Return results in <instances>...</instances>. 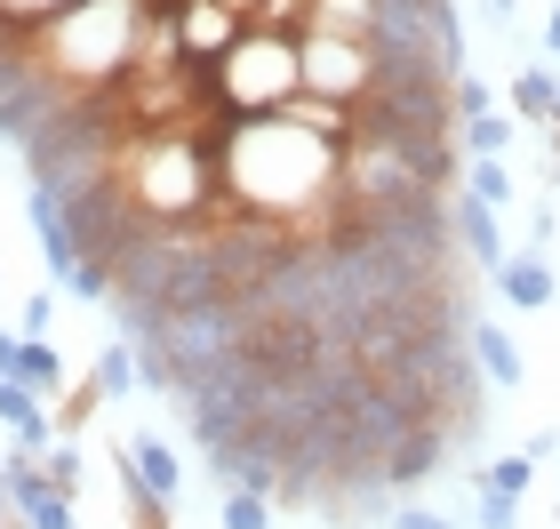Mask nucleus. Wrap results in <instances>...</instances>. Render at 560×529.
Segmentation results:
<instances>
[{
    "label": "nucleus",
    "instance_id": "obj_1",
    "mask_svg": "<svg viewBox=\"0 0 560 529\" xmlns=\"http://www.w3.org/2000/svg\"><path fill=\"white\" fill-rule=\"evenodd\" d=\"M304 96V72H296V41H272V33H241V48L217 65V105L224 113H289Z\"/></svg>",
    "mask_w": 560,
    "mask_h": 529
},
{
    "label": "nucleus",
    "instance_id": "obj_2",
    "mask_svg": "<svg viewBox=\"0 0 560 529\" xmlns=\"http://www.w3.org/2000/svg\"><path fill=\"white\" fill-rule=\"evenodd\" d=\"M296 72L313 96H328L345 113L376 96V48L369 41H296Z\"/></svg>",
    "mask_w": 560,
    "mask_h": 529
},
{
    "label": "nucleus",
    "instance_id": "obj_3",
    "mask_svg": "<svg viewBox=\"0 0 560 529\" xmlns=\"http://www.w3.org/2000/svg\"><path fill=\"white\" fill-rule=\"evenodd\" d=\"M168 33H176V57H185L192 72H217V65L241 48L248 24H241L233 9H224V0H185V9L168 16Z\"/></svg>",
    "mask_w": 560,
    "mask_h": 529
},
{
    "label": "nucleus",
    "instance_id": "obj_4",
    "mask_svg": "<svg viewBox=\"0 0 560 529\" xmlns=\"http://www.w3.org/2000/svg\"><path fill=\"white\" fill-rule=\"evenodd\" d=\"M33 233H40V257H48V281L57 289H72V273H81V241H72V225H65V200L48 193V185H33Z\"/></svg>",
    "mask_w": 560,
    "mask_h": 529
},
{
    "label": "nucleus",
    "instance_id": "obj_5",
    "mask_svg": "<svg viewBox=\"0 0 560 529\" xmlns=\"http://www.w3.org/2000/svg\"><path fill=\"white\" fill-rule=\"evenodd\" d=\"M441 465H448V434H432V425H417V434H409V441H400L393 458H385V497L400 506V497H409V490H424V482H432Z\"/></svg>",
    "mask_w": 560,
    "mask_h": 529
},
{
    "label": "nucleus",
    "instance_id": "obj_6",
    "mask_svg": "<svg viewBox=\"0 0 560 529\" xmlns=\"http://www.w3.org/2000/svg\"><path fill=\"white\" fill-rule=\"evenodd\" d=\"M0 434H9L16 449H40L57 441V417H48V401L33 393V386H16V377H0Z\"/></svg>",
    "mask_w": 560,
    "mask_h": 529
},
{
    "label": "nucleus",
    "instance_id": "obj_7",
    "mask_svg": "<svg viewBox=\"0 0 560 529\" xmlns=\"http://www.w3.org/2000/svg\"><path fill=\"white\" fill-rule=\"evenodd\" d=\"M448 225H456V249H465V257L472 265H504V233H497V209H489V200H472V193H456L448 200Z\"/></svg>",
    "mask_w": 560,
    "mask_h": 529
},
{
    "label": "nucleus",
    "instance_id": "obj_8",
    "mask_svg": "<svg viewBox=\"0 0 560 529\" xmlns=\"http://www.w3.org/2000/svg\"><path fill=\"white\" fill-rule=\"evenodd\" d=\"M497 289H504V306H521V313H545L552 297H560L545 249H521V257H504V265H497Z\"/></svg>",
    "mask_w": 560,
    "mask_h": 529
},
{
    "label": "nucleus",
    "instance_id": "obj_9",
    "mask_svg": "<svg viewBox=\"0 0 560 529\" xmlns=\"http://www.w3.org/2000/svg\"><path fill=\"white\" fill-rule=\"evenodd\" d=\"M376 16H385V0H313L304 41H376Z\"/></svg>",
    "mask_w": 560,
    "mask_h": 529
},
{
    "label": "nucleus",
    "instance_id": "obj_10",
    "mask_svg": "<svg viewBox=\"0 0 560 529\" xmlns=\"http://www.w3.org/2000/svg\"><path fill=\"white\" fill-rule=\"evenodd\" d=\"M465 345H472V361H480V377H489V386H504V393H513L521 377H528V369H521V345L504 337L497 321H472V337H465Z\"/></svg>",
    "mask_w": 560,
    "mask_h": 529
},
{
    "label": "nucleus",
    "instance_id": "obj_11",
    "mask_svg": "<svg viewBox=\"0 0 560 529\" xmlns=\"http://www.w3.org/2000/svg\"><path fill=\"white\" fill-rule=\"evenodd\" d=\"M120 449H129V465H137V482H144V490H161V497L185 490V465H176V449H168L161 434H129Z\"/></svg>",
    "mask_w": 560,
    "mask_h": 529
},
{
    "label": "nucleus",
    "instance_id": "obj_12",
    "mask_svg": "<svg viewBox=\"0 0 560 529\" xmlns=\"http://www.w3.org/2000/svg\"><path fill=\"white\" fill-rule=\"evenodd\" d=\"M113 473H120V521H129V529H176V521H168V497L137 482L129 449H120V458H113Z\"/></svg>",
    "mask_w": 560,
    "mask_h": 529
},
{
    "label": "nucleus",
    "instance_id": "obj_13",
    "mask_svg": "<svg viewBox=\"0 0 560 529\" xmlns=\"http://www.w3.org/2000/svg\"><path fill=\"white\" fill-rule=\"evenodd\" d=\"M9 377H16V386H33L40 401H57V393H65V361L48 353V337H24V345H16V369H9Z\"/></svg>",
    "mask_w": 560,
    "mask_h": 529
},
{
    "label": "nucleus",
    "instance_id": "obj_14",
    "mask_svg": "<svg viewBox=\"0 0 560 529\" xmlns=\"http://www.w3.org/2000/svg\"><path fill=\"white\" fill-rule=\"evenodd\" d=\"M96 386H105V401H137L144 369H137V345L129 337H113L105 353H96Z\"/></svg>",
    "mask_w": 560,
    "mask_h": 529
},
{
    "label": "nucleus",
    "instance_id": "obj_15",
    "mask_svg": "<svg viewBox=\"0 0 560 529\" xmlns=\"http://www.w3.org/2000/svg\"><path fill=\"white\" fill-rule=\"evenodd\" d=\"M552 105H560L552 65H521V72H513V113H521V120H552Z\"/></svg>",
    "mask_w": 560,
    "mask_h": 529
},
{
    "label": "nucleus",
    "instance_id": "obj_16",
    "mask_svg": "<svg viewBox=\"0 0 560 529\" xmlns=\"http://www.w3.org/2000/svg\"><path fill=\"white\" fill-rule=\"evenodd\" d=\"M96 410H105V386H96V377H89V386H65L57 401H48V417H57V441H81V425H89Z\"/></svg>",
    "mask_w": 560,
    "mask_h": 529
},
{
    "label": "nucleus",
    "instance_id": "obj_17",
    "mask_svg": "<svg viewBox=\"0 0 560 529\" xmlns=\"http://www.w3.org/2000/svg\"><path fill=\"white\" fill-rule=\"evenodd\" d=\"M304 24H313V0H265V9L248 16V33H272V41H304Z\"/></svg>",
    "mask_w": 560,
    "mask_h": 529
},
{
    "label": "nucleus",
    "instance_id": "obj_18",
    "mask_svg": "<svg viewBox=\"0 0 560 529\" xmlns=\"http://www.w3.org/2000/svg\"><path fill=\"white\" fill-rule=\"evenodd\" d=\"M40 482L57 497H81V441H48L40 449Z\"/></svg>",
    "mask_w": 560,
    "mask_h": 529
},
{
    "label": "nucleus",
    "instance_id": "obj_19",
    "mask_svg": "<svg viewBox=\"0 0 560 529\" xmlns=\"http://www.w3.org/2000/svg\"><path fill=\"white\" fill-rule=\"evenodd\" d=\"M504 145H513V120H504V113L465 120V153H472V161H504Z\"/></svg>",
    "mask_w": 560,
    "mask_h": 529
},
{
    "label": "nucleus",
    "instance_id": "obj_20",
    "mask_svg": "<svg viewBox=\"0 0 560 529\" xmlns=\"http://www.w3.org/2000/svg\"><path fill=\"white\" fill-rule=\"evenodd\" d=\"M528 473H537V458L521 449V458H497V465H480L472 482H480V490H504V497H528Z\"/></svg>",
    "mask_w": 560,
    "mask_h": 529
},
{
    "label": "nucleus",
    "instance_id": "obj_21",
    "mask_svg": "<svg viewBox=\"0 0 560 529\" xmlns=\"http://www.w3.org/2000/svg\"><path fill=\"white\" fill-rule=\"evenodd\" d=\"M465 193L489 200V209H504V200H513V176H504V161H472L465 169Z\"/></svg>",
    "mask_w": 560,
    "mask_h": 529
},
{
    "label": "nucleus",
    "instance_id": "obj_22",
    "mask_svg": "<svg viewBox=\"0 0 560 529\" xmlns=\"http://www.w3.org/2000/svg\"><path fill=\"white\" fill-rule=\"evenodd\" d=\"M224 529H272V506L248 490H224Z\"/></svg>",
    "mask_w": 560,
    "mask_h": 529
},
{
    "label": "nucleus",
    "instance_id": "obj_23",
    "mask_svg": "<svg viewBox=\"0 0 560 529\" xmlns=\"http://www.w3.org/2000/svg\"><path fill=\"white\" fill-rule=\"evenodd\" d=\"M480 113H497V89L480 72H456V120H480Z\"/></svg>",
    "mask_w": 560,
    "mask_h": 529
},
{
    "label": "nucleus",
    "instance_id": "obj_24",
    "mask_svg": "<svg viewBox=\"0 0 560 529\" xmlns=\"http://www.w3.org/2000/svg\"><path fill=\"white\" fill-rule=\"evenodd\" d=\"M480 529H521V497H504V490H480Z\"/></svg>",
    "mask_w": 560,
    "mask_h": 529
},
{
    "label": "nucleus",
    "instance_id": "obj_25",
    "mask_svg": "<svg viewBox=\"0 0 560 529\" xmlns=\"http://www.w3.org/2000/svg\"><path fill=\"white\" fill-rule=\"evenodd\" d=\"M393 529H456L448 514H432V506H409V497H400L393 506Z\"/></svg>",
    "mask_w": 560,
    "mask_h": 529
},
{
    "label": "nucleus",
    "instance_id": "obj_26",
    "mask_svg": "<svg viewBox=\"0 0 560 529\" xmlns=\"http://www.w3.org/2000/svg\"><path fill=\"white\" fill-rule=\"evenodd\" d=\"M48 313H57V297H48V289H40V297H24L16 330H24V337H40V330H48Z\"/></svg>",
    "mask_w": 560,
    "mask_h": 529
},
{
    "label": "nucleus",
    "instance_id": "obj_27",
    "mask_svg": "<svg viewBox=\"0 0 560 529\" xmlns=\"http://www.w3.org/2000/svg\"><path fill=\"white\" fill-rule=\"evenodd\" d=\"M552 233H560V217H552V209H528V249H545Z\"/></svg>",
    "mask_w": 560,
    "mask_h": 529
},
{
    "label": "nucleus",
    "instance_id": "obj_28",
    "mask_svg": "<svg viewBox=\"0 0 560 529\" xmlns=\"http://www.w3.org/2000/svg\"><path fill=\"white\" fill-rule=\"evenodd\" d=\"M0 529H33V521L16 514V497H9V482H0Z\"/></svg>",
    "mask_w": 560,
    "mask_h": 529
},
{
    "label": "nucleus",
    "instance_id": "obj_29",
    "mask_svg": "<svg viewBox=\"0 0 560 529\" xmlns=\"http://www.w3.org/2000/svg\"><path fill=\"white\" fill-rule=\"evenodd\" d=\"M16 345H24V337H9V330H0V377L16 369Z\"/></svg>",
    "mask_w": 560,
    "mask_h": 529
},
{
    "label": "nucleus",
    "instance_id": "obj_30",
    "mask_svg": "<svg viewBox=\"0 0 560 529\" xmlns=\"http://www.w3.org/2000/svg\"><path fill=\"white\" fill-rule=\"evenodd\" d=\"M224 9H233V16L248 24V16H257V9H265V0H224Z\"/></svg>",
    "mask_w": 560,
    "mask_h": 529
},
{
    "label": "nucleus",
    "instance_id": "obj_31",
    "mask_svg": "<svg viewBox=\"0 0 560 529\" xmlns=\"http://www.w3.org/2000/svg\"><path fill=\"white\" fill-rule=\"evenodd\" d=\"M545 48H552V57H560V9H552V24H545Z\"/></svg>",
    "mask_w": 560,
    "mask_h": 529
},
{
    "label": "nucleus",
    "instance_id": "obj_32",
    "mask_svg": "<svg viewBox=\"0 0 560 529\" xmlns=\"http://www.w3.org/2000/svg\"><path fill=\"white\" fill-rule=\"evenodd\" d=\"M144 9H152V16H176V9H185V0H144Z\"/></svg>",
    "mask_w": 560,
    "mask_h": 529
},
{
    "label": "nucleus",
    "instance_id": "obj_33",
    "mask_svg": "<svg viewBox=\"0 0 560 529\" xmlns=\"http://www.w3.org/2000/svg\"><path fill=\"white\" fill-rule=\"evenodd\" d=\"M545 129H552V161H560V105H552V120H545Z\"/></svg>",
    "mask_w": 560,
    "mask_h": 529
},
{
    "label": "nucleus",
    "instance_id": "obj_34",
    "mask_svg": "<svg viewBox=\"0 0 560 529\" xmlns=\"http://www.w3.org/2000/svg\"><path fill=\"white\" fill-rule=\"evenodd\" d=\"M489 16H513V0H489Z\"/></svg>",
    "mask_w": 560,
    "mask_h": 529
},
{
    "label": "nucleus",
    "instance_id": "obj_35",
    "mask_svg": "<svg viewBox=\"0 0 560 529\" xmlns=\"http://www.w3.org/2000/svg\"><path fill=\"white\" fill-rule=\"evenodd\" d=\"M552 185H560V161H552Z\"/></svg>",
    "mask_w": 560,
    "mask_h": 529
},
{
    "label": "nucleus",
    "instance_id": "obj_36",
    "mask_svg": "<svg viewBox=\"0 0 560 529\" xmlns=\"http://www.w3.org/2000/svg\"><path fill=\"white\" fill-rule=\"evenodd\" d=\"M552 458H560V449H552Z\"/></svg>",
    "mask_w": 560,
    "mask_h": 529
}]
</instances>
